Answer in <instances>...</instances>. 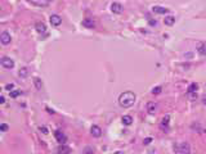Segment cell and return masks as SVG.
Segmentation results:
<instances>
[{
    "label": "cell",
    "mask_w": 206,
    "mask_h": 154,
    "mask_svg": "<svg viewBox=\"0 0 206 154\" xmlns=\"http://www.w3.org/2000/svg\"><path fill=\"white\" fill-rule=\"evenodd\" d=\"M135 94L133 91H124L122 94H120L119 96V104L122 108H130V107L134 105L135 103Z\"/></svg>",
    "instance_id": "1"
},
{
    "label": "cell",
    "mask_w": 206,
    "mask_h": 154,
    "mask_svg": "<svg viewBox=\"0 0 206 154\" xmlns=\"http://www.w3.org/2000/svg\"><path fill=\"white\" fill-rule=\"evenodd\" d=\"M173 150L175 153L188 154V153H191V147L188 143H177V144L173 145Z\"/></svg>",
    "instance_id": "2"
},
{
    "label": "cell",
    "mask_w": 206,
    "mask_h": 154,
    "mask_svg": "<svg viewBox=\"0 0 206 154\" xmlns=\"http://www.w3.org/2000/svg\"><path fill=\"white\" fill-rule=\"evenodd\" d=\"M0 63H1V66L4 68H7V70H12V68L14 67V61L10 59L9 57H3L0 59Z\"/></svg>",
    "instance_id": "3"
},
{
    "label": "cell",
    "mask_w": 206,
    "mask_h": 154,
    "mask_svg": "<svg viewBox=\"0 0 206 154\" xmlns=\"http://www.w3.org/2000/svg\"><path fill=\"white\" fill-rule=\"evenodd\" d=\"M54 138L59 144H66V141H67V136L64 135L61 130H55L54 131Z\"/></svg>",
    "instance_id": "4"
},
{
    "label": "cell",
    "mask_w": 206,
    "mask_h": 154,
    "mask_svg": "<svg viewBox=\"0 0 206 154\" xmlns=\"http://www.w3.org/2000/svg\"><path fill=\"white\" fill-rule=\"evenodd\" d=\"M110 9H111V12H112L113 14H121L122 10H124L122 9V5L120 3H112V4H111Z\"/></svg>",
    "instance_id": "5"
},
{
    "label": "cell",
    "mask_w": 206,
    "mask_h": 154,
    "mask_svg": "<svg viewBox=\"0 0 206 154\" xmlns=\"http://www.w3.org/2000/svg\"><path fill=\"white\" fill-rule=\"evenodd\" d=\"M0 41H1L3 45H9L10 41H12V37H10V35L7 31H4L1 35H0Z\"/></svg>",
    "instance_id": "6"
},
{
    "label": "cell",
    "mask_w": 206,
    "mask_h": 154,
    "mask_svg": "<svg viewBox=\"0 0 206 154\" xmlns=\"http://www.w3.org/2000/svg\"><path fill=\"white\" fill-rule=\"evenodd\" d=\"M49 21H50L51 26H55V27H58V26L62 24V18L59 16H57V14H51Z\"/></svg>",
    "instance_id": "7"
},
{
    "label": "cell",
    "mask_w": 206,
    "mask_h": 154,
    "mask_svg": "<svg viewBox=\"0 0 206 154\" xmlns=\"http://www.w3.org/2000/svg\"><path fill=\"white\" fill-rule=\"evenodd\" d=\"M152 12L157 13V14H167L170 12L169 8H164V7H160V5H153L152 7Z\"/></svg>",
    "instance_id": "8"
},
{
    "label": "cell",
    "mask_w": 206,
    "mask_h": 154,
    "mask_svg": "<svg viewBox=\"0 0 206 154\" xmlns=\"http://www.w3.org/2000/svg\"><path fill=\"white\" fill-rule=\"evenodd\" d=\"M197 90H199V85H197L196 82H192L190 86H188V89H187V94H188L190 96L193 98L195 95H197V94H196Z\"/></svg>",
    "instance_id": "9"
},
{
    "label": "cell",
    "mask_w": 206,
    "mask_h": 154,
    "mask_svg": "<svg viewBox=\"0 0 206 154\" xmlns=\"http://www.w3.org/2000/svg\"><path fill=\"white\" fill-rule=\"evenodd\" d=\"M90 134L93 138H101L102 136V130L99 126H92L90 127Z\"/></svg>",
    "instance_id": "10"
},
{
    "label": "cell",
    "mask_w": 206,
    "mask_h": 154,
    "mask_svg": "<svg viewBox=\"0 0 206 154\" xmlns=\"http://www.w3.org/2000/svg\"><path fill=\"white\" fill-rule=\"evenodd\" d=\"M157 103H154V101H148L147 103V112L149 114H154V112L157 110Z\"/></svg>",
    "instance_id": "11"
},
{
    "label": "cell",
    "mask_w": 206,
    "mask_h": 154,
    "mask_svg": "<svg viewBox=\"0 0 206 154\" xmlns=\"http://www.w3.org/2000/svg\"><path fill=\"white\" fill-rule=\"evenodd\" d=\"M35 28H36L37 33H40V35H44V33H46V26L43 23V22H37L35 24Z\"/></svg>",
    "instance_id": "12"
},
{
    "label": "cell",
    "mask_w": 206,
    "mask_h": 154,
    "mask_svg": "<svg viewBox=\"0 0 206 154\" xmlns=\"http://www.w3.org/2000/svg\"><path fill=\"white\" fill-rule=\"evenodd\" d=\"M83 26L87 28H94V26H96V22L92 19V18H85L83 21Z\"/></svg>",
    "instance_id": "13"
},
{
    "label": "cell",
    "mask_w": 206,
    "mask_h": 154,
    "mask_svg": "<svg viewBox=\"0 0 206 154\" xmlns=\"http://www.w3.org/2000/svg\"><path fill=\"white\" fill-rule=\"evenodd\" d=\"M28 75H30V70L27 67H22L18 71V76L21 77V78H26V77H28Z\"/></svg>",
    "instance_id": "14"
},
{
    "label": "cell",
    "mask_w": 206,
    "mask_h": 154,
    "mask_svg": "<svg viewBox=\"0 0 206 154\" xmlns=\"http://www.w3.org/2000/svg\"><path fill=\"white\" fill-rule=\"evenodd\" d=\"M57 153H62V154H64V153H71V149L68 148L66 144H59V147L57 148Z\"/></svg>",
    "instance_id": "15"
},
{
    "label": "cell",
    "mask_w": 206,
    "mask_h": 154,
    "mask_svg": "<svg viewBox=\"0 0 206 154\" xmlns=\"http://www.w3.org/2000/svg\"><path fill=\"white\" fill-rule=\"evenodd\" d=\"M121 122H122V125H125V126H130L133 123V117L131 115H122Z\"/></svg>",
    "instance_id": "16"
},
{
    "label": "cell",
    "mask_w": 206,
    "mask_h": 154,
    "mask_svg": "<svg viewBox=\"0 0 206 154\" xmlns=\"http://www.w3.org/2000/svg\"><path fill=\"white\" fill-rule=\"evenodd\" d=\"M197 51L201 55H206V42H200L199 46H197Z\"/></svg>",
    "instance_id": "17"
},
{
    "label": "cell",
    "mask_w": 206,
    "mask_h": 154,
    "mask_svg": "<svg viewBox=\"0 0 206 154\" xmlns=\"http://www.w3.org/2000/svg\"><path fill=\"white\" fill-rule=\"evenodd\" d=\"M169 119H170L169 115H165V117L161 119V125H160V127L162 128V130H165V128L169 127Z\"/></svg>",
    "instance_id": "18"
},
{
    "label": "cell",
    "mask_w": 206,
    "mask_h": 154,
    "mask_svg": "<svg viewBox=\"0 0 206 154\" xmlns=\"http://www.w3.org/2000/svg\"><path fill=\"white\" fill-rule=\"evenodd\" d=\"M164 23H165L166 26H173V24L175 23V18H174L173 16H167V17H165Z\"/></svg>",
    "instance_id": "19"
},
{
    "label": "cell",
    "mask_w": 206,
    "mask_h": 154,
    "mask_svg": "<svg viewBox=\"0 0 206 154\" xmlns=\"http://www.w3.org/2000/svg\"><path fill=\"white\" fill-rule=\"evenodd\" d=\"M30 1L37 7H45L48 4V0H30Z\"/></svg>",
    "instance_id": "20"
},
{
    "label": "cell",
    "mask_w": 206,
    "mask_h": 154,
    "mask_svg": "<svg viewBox=\"0 0 206 154\" xmlns=\"http://www.w3.org/2000/svg\"><path fill=\"white\" fill-rule=\"evenodd\" d=\"M21 94H22V91H21V90H12V91H9L10 98H17V96H19Z\"/></svg>",
    "instance_id": "21"
},
{
    "label": "cell",
    "mask_w": 206,
    "mask_h": 154,
    "mask_svg": "<svg viewBox=\"0 0 206 154\" xmlns=\"http://www.w3.org/2000/svg\"><path fill=\"white\" fill-rule=\"evenodd\" d=\"M34 84H35V86H36V89H37V90H40V89H41V86H43L41 80H40V78H37V77H35V78H34Z\"/></svg>",
    "instance_id": "22"
},
{
    "label": "cell",
    "mask_w": 206,
    "mask_h": 154,
    "mask_svg": "<svg viewBox=\"0 0 206 154\" xmlns=\"http://www.w3.org/2000/svg\"><path fill=\"white\" fill-rule=\"evenodd\" d=\"M161 91H162V87L161 86H156V87L152 89V94H153V95H158Z\"/></svg>",
    "instance_id": "23"
},
{
    "label": "cell",
    "mask_w": 206,
    "mask_h": 154,
    "mask_svg": "<svg viewBox=\"0 0 206 154\" xmlns=\"http://www.w3.org/2000/svg\"><path fill=\"white\" fill-rule=\"evenodd\" d=\"M39 130H40V131H41L44 135H46V134H48V128H46L45 126H40V127H39Z\"/></svg>",
    "instance_id": "24"
},
{
    "label": "cell",
    "mask_w": 206,
    "mask_h": 154,
    "mask_svg": "<svg viewBox=\"0 0 206 154\" xmlns=\"http://www.w3.org/2000/svg\"><path fill=\"white\" fill-rule=\"evenodd\" d=\"M5 89L8 90V91H12V90L14 89V85H13V84H8V85H5Z\"/></svg>",
    "instance_id": "25"
},
{
    "label": "cell",
    "mask_w": 206,
    "mask_h": 154,
    "mask_svg": "<svg viewBox=\"0 0 206 154\" xmlns=\"http://www.w3.org/2000/svg\"><path fill=\"white\" fill-rule=\"evenodd\" d=\"M0 130H1V131H7V130H8V125H5V123H3V125L0 126Z\"/></svg>",
    "instance_id": "26"
},
{
    "label": "cell",
    "mask_w": 206,
    "mask_h": 154,
    "mask_svg": "<svg viewBox=\"0 0 206 154\" xmlns=\"http://www.w3.org/2000/svg\"><path fill=\"white\" fill-rule=\"evenodd\" d=\"M151 141H152V138H147V139L143 141V144H144V145H148L149 143H151Z\"/></svg>",
    "instance_id": "27"
},
{
    "label": "cell",
    "mask_w": 206,
    "mask_h": 154,
    "mask_svg": "<svg viewBox=\"0 0 206 154\" xmlns=\"http://www.w3.org/2000/svg\"><path fill=\"white\" fill-rule=\"evenodd\" d=\"M84 153H94V149L93 148H87V149H84Z\"/></svg>",
    "instance_id": "28"
},
{
    "label": "cell",
    "mask_w": 206,
    "mask_h": 154,
    "mask_svg": "<svg viewBox=\"0 0 206 154\" xmlns=\"http://www.w3.org/2000/svg\"><path fill=\"white\" fill-rule=\"evenodd\" d=\"M0 103H1V104H4V103H5V98H4L3 95L0 96Z\"/></svg>",
    "instance_id": "29"
},
{
    "label": "cell",
    "mask_w": 206,
    "mask_h": 154,
    "mask_svg": "<svg viewBox=\"0 0 206 154\" xmlns=\"http://www.w3.org/2000/svg\"><path fill=\"white\" fill-rule=\"evenodd\" d=\"M202 103L206 105V94H205V95H202Z\"/></svg>",
    "instance_id": "30"
},
{
    "label": "cell",
    "mask_w": 206,
    "mask_h": 154,
    "mask_svg": "<svg viewBox=\"0 0 206 154\" xmlns=\"http://www.w3.org/2000/svg\"><path fill=\"white\" fill-rule=\"evenodd\" d=\"M48 1H51V0H48Z\"/></svg>",
    "instance_id": "31"
}]
</instances>
